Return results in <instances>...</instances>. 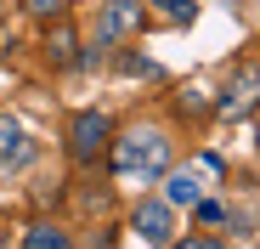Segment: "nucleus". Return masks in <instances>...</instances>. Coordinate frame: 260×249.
I'll use <instances>...</instances> for the list:
<instances>
[{
	"instance_id": "12",
	"label": "nucleus",
	"mask_w": 260,
	"mask_h": 249,
	"mask_svg": "<svg viewBox=\"0 0 260 249\" xmlns=\"http://www.w3.org/2000/svg\"><path fill=\"white\" fill-rule=\"evenodd\" d=\"M176 249H221V243H215V238H181Z\"/></svg>"
},
{
	"instance_id": "3",
	"label": "nucleus",
	"mask_w": 260,
	"mask_h": 249,
	"mask_svg": "<svg viewBox=\"0 0 260 249\" xmlns=\"http://www.w3.org/2000/svg\"><path fill=\"white\" fill-rule=\"evenodd\" d=\"M254 108H260V68L249 63V68H238V79L226 85V97L215 102V113H221V119H249Z\"/></svg>"
},
{
	"instance_id": "2",
	"label": "nucleus",
	"mask_w": 260,
	"mask_h": 249,
	"mask_svg": "<svg viewBox=\"0 0 260 249\" xmlns=\"http://www.w3.org/2000/svg\"><path fill=\"white\" fill-rule=\"evenodd\" d=\"M147 23V6L142 0H108V6L96 12V46L108 51V46H119V40H130Z\"/></svg>"
},
{
	"instance_id": "4",
	"label": "nucleus",
	"mask_w": 260,
	"mask_h": 249,
	"mask_svg": "<svg viewBox=\"0 0 260 249\" xmlns=\"http://www.w3.org/2000/svg\"><path fill=\"white\" fill-rule=\"evenodd\" d=\"M108 136H113L108 113H96V108H91V113H79V119H74V131H68V147H74V159H79V164H91V159L108 147Z\"/></svg>"
},
{
	"instance_id": "7",
	"label": "nucleus",
	"mask_w": 260,
	"mask_h": 249,
	"mask_svg": "<svg viewBox=\"0 0 260 249\" xmlns=\"http://www.w3.org/2000/svg\"><path fill=\"white\" fill-rule=\"evenodd\" d=\"M198 198H204L198 170H170L164 176V204H198Z\"/></svg>"
},
{
	"instance_id": "11",
	"label": "nucleus",
	"mask_w": 260,
	"mask_h": 249,
	"mask_svg": "<svg viewBox=\"0 0 260 249\" xmlns=\"http://www.w3.org/2000/svg\"><path fill=\"white\" fill-rule=\"evenodd\" d=\"M62 6L68 0H23V12H34V17H62Z\"/></svg>"
},
{
	"instance_id": "6",
	"label": "nucleus",
	"mask_w": 260,
	"mask_h": 249,
	"mask_svg": "<svg viewBox=\"0 0 260 249\" xmlns=\"http://www.w3.org/2000/svg\"><path fill=\"white\" fill-rule=\"evenodd\" d=\"M34 159V147H28V136H23V124L17 119H0V164H28Z\"/></svg>"
},
{
	"instance_id": "10",
	"label": "nucleus",
	"mask_w": 260,
	"mask_h": 249,
	"mask_svg": "<svg viewBox=\"0 0 260 249\" xmlns=\"http://www.w3.org/2000/svg\"><path fill=\"white\" fill-rule=\"evenodd\" d=\"M153 6H158V17H164V23H176V28L198 17V0H153Z\"/></svg>"
},
{
	"instance_id": "8",
	"label": "nucleus",
	"mask_w": 260,
	"mask_h": 249,
	"mask_svg": "<svg viewBox=\"0 0 260 249\" xmlns=\"http://www.w3.org/2000/svg\"><path fill=\"white\" fill-rule=\"evenodd\" d=\"M74 46H79V40H74V28L57 17V28L46 34V51H51V63H68V57H74Z\"/></svg>"
},
{
	"instance_id": "1",
	"label": "nucleus",
	"mask_w": 260,
	"mask_h": 249,
	"mask_svg": "<svg viewBox=\"0 0 260 249\" xmlns=\"http://www.w3.org/2000/svg\"><path fill=\"white\" fill-rule=\"evenodd\" d=\"M113 170L124 176V181H153V176H164L170 170V142H164V131H130L124 142H113Z\"/></svg>"
},
{
	"instance_id": "5",
	"label": "nucleus",
	"mask_w": 260,
	"mask_h": 249,
	"mask_svg": "<svg viewBox=\"0 0 260 249\" xmlns=\"http://www.w3.org/2000/svg\"><path fill=\"white\" fill-rule=\"evenodd\" d=\"M136 238L142 243H170V204L164 198H142L136 204Z\"/></svg>"
},
{
	"instance_id": "9",
	"label": "nucleus",
	"mask_w": 260,
	"mask_h": 249,
	"mask_svg": "<svg viewBox=\"0 0 260 249\" xmlns=\"http://www.w3.org/2000/svg\"><path fill=\"white\" fill-rule=\"evenodd\" d=\"M23 249H68V232H57V227L40 221V227H28V232H23Z\"/></svg>"
}]
</instances>
